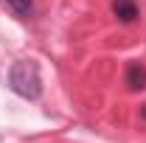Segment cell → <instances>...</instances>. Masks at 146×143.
Wrapping results in <instances>:
<instances>
[{
  "mask_svg": "<svg viewBox=\"0 0 146 143\" xmlns=\"http://www.w3.org/2000/svg\"><path fill=\"white\" fill-rule=\"evenodd\" d=\"M9 87H11V93H17L20 98L36 101L42 95V73H39V65L31 62V59L14 62L11 70H9Z\"/></svg>",
  "mask_w": 146,
  "mask_h": 143,
  "instance_id": "1",
  "label": "cell"
},
{
  "mask_svg": "<svg viewBox=\"0 0 146 143\" xmlns=\"http://www.w3.org/2000/svg\"><path fill=\"white\" fill-rule=\"evenodd\" d=\"M112 14H115L118 23L132 25L135 20L141 17V9H138V3H135V0H112Z\"/></svg>",
  "mask_w": 146,
  "mask_h": 143,
  "instance_id": "2",
  "label": "cell"
},
{
  "mask_svg": "<svg viewBox=\"0 0 146 143\" xmlns=\"http://www.w3.org/2000/svg\"><path fill=\"white\" fill-rule=\"evenodd\" d=\"M124 81H127V87L132 90V93L146 90V68L141 65V62H129L127 73H124Z\"/></svg>",
  "mask_w": 146,
  "mask_h": 143,
  "instance_id": "3",
  "label": "cell"
},
{
  "mask_svg": "<svg viewBox=\"0 0 146 143\" xmlns=\"http://www.w3.org/2000/svg\"><path fill=\"white\" fill-rule=\"evenodd\" d=\"M20 20H31L34 17V0H3Z\"/></svg>",
  "mask_w": 146,
  "mask_h": 143,
  "instance_id": "4",
  "label": "cell"
},
{
  "mask_svg": "<svg viewBox=\"0 0 146 143\" xmlns=\"http://www.w3.org/2000/svg\"><path fill=\"white\" fill-rule=\"evenodd\" d=\"M141 121H143V124H146V104H143V107H141Z\"/></svg>",
  "mask_w": 146,
  "mask_h": 143,
  "instance_id": "5",
  "label": "cell"
}]
</instances>
